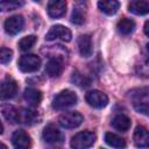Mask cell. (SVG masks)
<instances>
[{
    "label": "cell",
    "instance_id": "obj_1",
    "mask_svg": "<svg viewBox=\"0 0 149 149\" xmlns=\"http://www.w3.org/2000/svg\"><path fill=\"white\" fill-rule=\"evenodd\" d=\"M78 98L77 94L71 90H64L59 92L54 99H52V108L54 109H64L68 108L77 102Z\"/></svg>",
    "mask_w": 149,
    "mask_h": 149
},
{
    "label": "cell",
    "instance_id": "obj_2",
    "mask_svg": "<svg viewBox=\"0 0 149 149\" xmlns=\"http://www.w3.org/2000/svg\"><path fill=\"white\" fill-rule=\"evenodd\" d=\"M95 139H97V136L93 132H88V130L80 132L71 139V147L74 149L90 148L95 142Z\"/></svg>",
    "mask_w": 149,
    "mask_h": 149
},
{
    "label": "cell",
    "instance_id": "obj_3",
    "mask_svg": "<svg viewBox=\"0 0 149 149\" xmlns=\"http://www.w3.org/2000/svg\"><path fill=\"white\" fill-rule=\"evenodd\" d=\"M41 66V59L38 56L36 55H24L20 58L19 61V69L22 72L26 73H30V72H35L40 69Z\"/></svg>",
    "mask_w": 149,
    "mask_h": 149
},
{
    "label": "cell",
    "instance_id": "obj_4",
    "mask_svg": "<svg viewBox=\"0 0 149 149\" xmlns=\"http://www.w3.org/2000/svg\"><path fill=\"white\" fill-rule=\"evenodd\" d=\"M72 34L70 31L69 28L62 26V24H56L52 26L50 28V30L48 31V34L45 35V40L47 41H55V40H62L64 42H69L71 41Z\"/></svg>",
    "mask_w": 149,
    "mask_h": 149
},
{
    "label": "cell",
    "instance_id": "obj_5",
    "mask_svg": "<svg viewBox=\"0 0 149 149\" xmlns=\"http://www.w3.org/2000/svg\"><path fill=\"white\" fill-rule=\"evenodd\" d=\"M83 121H84V118L78 112H65L58 119L59 125L68 129L76 128V127L80 126Z\"/></svg>",
    "mask_w": 149,
    "mask_h": 149
},
{
    "label": "cell",
    "instance_id": "obj_6",
    "mask_svg": "<svg viewBox=\"0 0 149 149\" xmlns=\"http://www.w3.org/2000/svg\"><path fill=\"white\" fill-rule=\"evenodd\" d=\"M85 99H86V102L94 108H104L108 104V97L104 92L98 90L87 92L85 95Z\"/></svg>",
    "mask_w": 149,
    "mask_h": 149
},
{
    "label": "cell",
    "instance_id": "obj_7",
    "mask_svg": "<svg viewBox=\"0 0 149 149\" xmlns=\"http://www.w3.org/2000/svg\"><path fill=\"white\" fill-rule=\"evenodd\" d=\"M23 24H24L23 16L17 14V15L9 16V17L5 21L3 28H5V31H6L8 35H16V34H19V33L22 30Z\"/></svg>",
    "mask_w": 149,
    "mask_h": 149
},
{
    "label": "cell",
    "instance_id": "obj_8",
    "mask_svg": "<svg viewBox=\"0 0 149 149\" xmlns=\"http://www.w3.org/2000/svg\"><path fill=\"white\" fill-rule=\"evenodd\" d=\"M42 137L45 142L48 143H52V144H57V143H62L64 140V136L62 134V132L56 128L54 125H48L42 133Z\"/></svg>",
    "mask_w": 149,
    "mask_h": 149
},
{
    "label": "cell",
    "instance_id": "obj_9",
    "mask_svg": "<svg viewBox=\"0 0 149 149\" xmlns=\"http://www.w3.org/2000/svg\"><path fill=\"white\" fill-rule=\"evenodd\" d=\"M17 92V84L16 81L10 78V77H7L2 80L1 83V99L2 100H7V99H12Z\"/></svg>",
    "mask_w": 149,
    "mask_h": 149
},
{
    "label": "cell",
    "instance_id": "obj_10",
    "mask_svg": "<svg viewBox=\"0 0 149 149\" xmlns=\"http://www.w3.org/2000/svg\"><path fill=\"white\" fill-rule=\"evenodd\" d=\"M134 144L139 148H149V130L142 126H137L135 128L133 135Z\"/></svg>",
    "mask_w": 149,
    "mask_h": 149
},
{
    "label": "cell",
    "instance_id": "obj_11",
    "mask_svg": "<svg viewBox=\"0 0 149 149\" xmlns=\"http://www.w3.org/2000/svg\"><path fill=\"white\" fill-rule=\"evenodd\" d=\"M66 12V0H49L48 14L51 17H61Z\"/></svg>",
    "mask_w": 149,
    "mask_h": 149
},
{
    "label": "cell",
    "instance_id": "obj_12",
    "mask_svg": "<svg viewBox=\"0 0 149 149\" xmlns=\"http://www.w3.org/2000/svg\"><path fill=\"white\" fill-rule=\"evenodd\" d=\"M12 143L15 148L23 149L30 147V136L24 130H15L12 135Z\"/></svg>",
    "mask_w": 149,
    "mask_h": 149
},
{
    "label": "cell",
    "instance_id": "obj_13",
    "mask_svg": "<svg viewBox=\"0 0 149 149\" xmlns=\"http://www.w3.org/2000/svg\"><path fill=\"white\" fill-rule=\"evenodd\" d=\"M63 61L59 57H54L48 61L45 65V72L49 77H58L63 71Z\"/></svg>",
    "mask_w": 149,
    "mask_h": 149
},
{
    "label": "cell",
    "instance_id": "obj_14",
    "mask_svg": "<svg viewBox=\"0 0 149 149\" xmlns=\"http://www.w3.org/2000/svg\"><path fill=\"white\" fill-rule=\"evenodd\" d=\"M92 38L90 35H81L78 38V49L83 57H90L93 52Z\"/></svg>",
    "mask_w": 149,
    "mask_h": 149
},
{
    "label": "cell",
    "instance_id": "obj_15",
    "mask_svg": "<svg viewBox=\"0 0 149 149\" xmlns=\"http://www.w3.org/2000/svg\"><path fill=\"white\" fill-rule=\"evenodd\" d=\"M98 8L106 15H114L120 8V2L118 0H99Z\"/></svg>",
    "mask_w": 149,
    "mask_h": 149
},
{
    "label": "cell",
    "instance_id": "obj_16",
    "mask_svg": "<svg viewBox=\"0 0 149 149\" xmlns=\"http://www.w3.org/2000/svg\"><path fill=\"white\" fill-rule=\"evenodd\" d=\"M1 114L10 123L20 122V111H17L12 105H2L1 106Z\"/></svg>",
    "mask_w": 149,
    "mask_h": 149
},
{
    "label": "cell",
    "instance_id": "obj_17",
    "mask_svg": "<svg viewBox=\"0 0 149 149\" xmlns=\"http://www.w3.org/2000/svg\"><path fill=\"white\" fill-rule=\"evenodd\" d=\"M112 126L113 128H115L116 130H120V132H127L129 128H130V125H132V121L127 116V115H123V114H118L113 118L112 120Z\"/></svg>",
    "mask_w": 149,
    "mask_h": 149
},
{
    "label": "cell",
    "instance_id": "obj_18",
    "mask_svg": "<svg viewBox=\"0 0 149 149\" xmlns=\"http://www.w3.org/2000/svg\"><path fill=\"white\" fill-rule=\"evenodd\" d=\"M130 13L135 15H146L149 13V1L148 0H136L128 6Z\"/></svg>",
    "mask_w": 149,
    "mask_h": 149
},
{
    "label": "cell",
    "instance_id": "obj_19",
    "mask_svg": "<svg viewBox=\"0 0 149 149\" xmlns=\"http://www.w3.org/2000/svg\"><path fill=\"white\" fill-rule=\"evenodd\" d=\"M23 99L30 106H38L42 100V93H41V91H38L36 88H27V90H24Z\"/></svg>",
    "mask_w": 149,
    "mask_h": 149
},
{
    "label": "cell",
    "instance_id": "obj_20",
    "mask_svg": "<svg viewBox=\"0 0 149 149\" xmlns=\"http://www.w3.org/2000/svg\"><path fill=\"white\" fill-rule=\"evenodd\" d=\"M116 28H118V31L122 35H128L130 33H133L134 28H135V22L132 20V19H128V17H123L121 19L118 24H116Z\"/></svg>",
    "mask_w": 149,
    "mask_h": 149
},
{
    "label": "cell",
    "instance_id": "obj_21",
    "mask_svg": "<svg viewBox=\"0 0 149 149\" xmlns=\"http://www.w3.org/2000/svg\"><path fill=\"white\" fill-rule=\"evenodd\" d=\"M105 142L109 147H113V148H125L126 147V141L121 136H119L114 133H106Z\"/></svg>",
    "mask_w": 149,
    "mask_h": 149
},
{
    "label": "cell",
    "instance_id": "obj_22",
    "mask_svg": "<svg viewBox=\"0 0 149 149\" xmlns=\"http://www.w3.org/2000/svg\"><path fill=\"white\" fill-rule=\"evenodd\" d=\"M37 120L38 118L34 111H30V109L20 111V122L26 123V125H33L35 122H38Z\"/></svg>",
    "mask_w": 149,
    "mask_h": 149
},
{
    "label": "cell",
    "instance_id": "obj_23",
    "mask_svg": "<svg viewBox=\"0 0 149 149\" xmlns=\"http://www.w3.org/2000/svg\"><path fill=\"white\" fill-rule=\"evenodd\" d=\"M36 36H34V35H28V36H24V37H22L21 40H20V42H19V47H20V49L21 50H23V51H27V50H29L35 43H36Z\"/></svg>",
    "mask_w": 149,
    "mask_h": 149
},
{
    "label": "cell",
    "instance_id": "obj_24",
    "mask_svg": "<svg viewBox=\"0 0 149 149\" xmlns=\"http://www.w3.org/2000/svg\"><path fill=\"white\" fill-rule=\"evenodd\" d=\"M22 5L21 0H1V9L2 10H13L19 8Z\"/></svg>",
    "mask_w": 149,
    "mask_h": 149
},
{
    "label": "cell",
    "instance_id": "obj_25",
    "mask_svg": "<svg viewBox=\"0 0 149 149\" xmlns=\"http://www.w3.org/2000/svg\"><path fill=\"white\" fill-rule=\"evenodd\" d=\"M12 57H13V51L8 48H1V51H0V62L1 64H7L12 61Z\"/></svg>",
    "mask_w": 149,
    "mask_h": 149
},
{
    "label": "cell",
    "instance_id": "obj_26",
    "mask_svg": "<svg viewBox=\"0 0 149 149\" xmlns=\"http://www.w3.org/2000/svg\"><path fill=\"white\" fill-rule=\"evenodd\" d=\"M84 21H85V16L81 13V10H79L78 8H74L71 15V22L74 24H81L84 23Z\"/></svg>",
    "mask_w": 149,
    "mask_h": 149
},
{
    "label": "cell",
    "instance_id": "obj_27",
    "mask_svg": "<svg viewBox=\"0 0 149 149\" xmlns=\"http://www.w3.org/2000/svg\"><path fill=\"white\" fill-rule=\"evenodd\" d=\"M72 81H73L76 85H79V86H81V87H86V86L90 85V81H88L84 76H81V74H79V73H73V76H72Z\"/></svg>",
    "mask_w": 149,
    "mask_h": 149
},
{
    "label": "cell",
    "instance_id": "obj_28",
    "mask_svg": "<svg viewBox=\"0 0 149 149\" xmlns=\"http://www.w3.org/2000/svg\"><path fill=\"white\" fill-rule=\"evenodd\" d=\"M143 30H144V34L149 37V20L144 23V28H143Z\"/></svg>",
    "mask_w": 149,
    "mask_h": 149
},
{
    "label": "cell",
    "instance_id": "obj_29",
    "mask_svg": "<svg viewBox=\"0 0 149 149\" xmlns=\"http://www.w3.org/2000/svg\"><path fill=\"white\" fill-rule=\"evenodd\" d=\"M78 3H80V5H85V3H87V1L88 0H76Z\"/></svg>",
    "mask_w": 149,
    "mask_h": 149
},
{
    "label": "cell",
    "instance_id": "obj_30",
    "mask_svg": "<svg viewBox=\"0 0 149 149\" xmlns=\"http://www.w3.org/2000/svg\"><path fill=\"white\" fill-rule=\"evenodd\" d=\"M147 50H148V51H149V43H148V44H147Z\"/></svg>",
    "mask_w": 149,
    "mask_h": 149
},
{
    "label": "cell",
    "instance_id": "obj_31",
    "mask_svg": "<svg viewBox=\"0 0 149 149\" xmlns=\"http://www.w3.org/2000/svg\"><path fill=\"white\" fill-rule=\"evenodd\" d=\"M35 1H38V0H35Z\"/></svg>",
    "mask_w": 149,
    "mask_h": 149
}]
</instances>
